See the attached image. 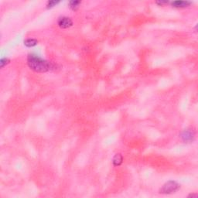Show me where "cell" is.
I'll return each instance as SVG.
<instances>
[{
  "instance_id": "6da1fadb",
  "label": "cell",
  "mask_w": 198,
  "mask_h": 198,
  "mask_svg": "<svg viewBox=\"0 0 198 198\" xmlns=\"http://www.w3.org/2000/svg\"><path fill=\"white\" fill-rule=\"evenodd\" d=\"M27 64L31 70L38 73L47 72L54 68L50 62L36 54H29L27 57Z\"/></svg>"
},
{
  "instance_id": "7a4b0ae2",
  "label": "cell",
  "mask_w": 198,
  "mask_h": 198,
  "mask_svg": "<svg viewBox=\"0 0 198 198\" xmlns=\"http://www.w3.org/2000/svg\"><path fill=\"white\" fill-rule=\"evenodd\" d=\"M180 185L177 182L173 181V180H169L162 186L160 192L163 194H171L177 191L178 190L180 189Z\"/></svg>"
},
{
  "instance_id": "3957f363",
  "label": "cell",
  "mask_w": 198,
  "mask_h": 198,
  "mask_svg": "<svg viewBox=\"0 0 198 198\" xmlns=\"http://www.w3.org/2000/svg\"><path fill=\"white\" fill-rule=\"evenodd\" d=\"M57 24L61 29H68L69 27L72 26L73 21L71 19L68 17V16H62V17H60L58 19Z\"/></svg>"
},
{
  "instance_id": "277c9868",
  "label": "cell",
  "mask_w": 198,
  "mask_h": 198,
  "mask_svg": "<svg viewBox=\"0 0 198 198\" xmlns=\"http://www.w3.org/2000/svg\"><path fill=\"white\" fill-rule=\"evenodd\" d=\"M195 133L191 129H185L181 133V138L183 142H191L194 141Z\"/></svg>"
},
{
  "instance_id": "5b68a950",
  "label": "cell",
  "mask_w": 198,
  "mask_h": 198,
  "mask_svg": "<svg viewBox=\"0 0 198 198\" xmlns=\"http://www.w3.org/2000/svg\"><path fill=\"white\" fill-rule=\"evenodd\" d=\"M191 4V2L189 1H173L171 2L172 6L174 8H185L189 6Z\"/></svg>"
},
{
  "instance_id": "8992f818",
  "label": "cell",
  "mask_w": 198,
  "mask_h": 198,
  "mask_svg": "<svg viewBox=\"0 0 198 198\" xmlns=\"http://www.w3.org/2000/svg\"><path fill=\"white\" fill-rule=\"evenodd\" d=\"M123 162V156L120 153H118L114 156L112 160V163L115 167H119Z\"/></svg>"
},
{
  "instance_id": "52a82bcc",
  "label": "cell",
  "mask_w": 198,
  "mask_h": 198,
  "mask_svg": "<svg viewBox=\"0 0 198 198\" xmlns=\"http://www.w3.org/2000/svg\"><path fill=\"white\" fill-rule=\"evenodd\" d=\"M38 40L33 38H28L24 40V45L27 47H33L37 45Z\"/></svg>"
},
{
  "instance_id": "ba28073f",
  "label": "cell",
  "mask_w": 198,
  "mask_h": 198,
  "mask_svg": "<svg viewBox=\"0 0 198 198\" xmlns=\"http://www.w3.org/2000/svg\"><path fill=\"white\" fill-rule=\"evenodd\" d=\"M81 1H76V0H73V1H70L69 2V7L70 9H71L72 10L75 11L77 9L79 8V6L81 5Z\"/></svg>"
},
{
  "instance_id": "9c48e42d",
  "label": "cell",
  "mask_w": 198,
  "mask_h": 198,
  "mask_svg": "<svg viewBox=\"0 0 198 198\" xmlns=\"http://www.w3.org/2000/svg\"><path fill=\"white\" fill-rule=\"evenodd\" d=\"M60 1H55V0H51V1H48L47 3V9H51L54 7L56 4H58Z\"/></svg>"
},
{
  "instance_id": "30bf717a",
  "label": "cell",
  "mask_w": 198,
  "mask_h": 198,
  "mask_svg": "<svg viewBox=\"0 0 198 198\" xmlns=\"http://www.w3.org/2000/svg\"><path fill=\"white\" fill-rule=\"evenodd\" d=\"M10 62V61H9V59L8 58H2L1 59V61H0V64H1V68H3L6 65H7L8 63Z\"/></svg>"
},
{
  "instance_id": "8fae6325",
  "label": "cell",
  "mask_w": 198,
  "mask_h": 198,
  "mask_svg": "<svg viewBox=\"0 0 198 198\" xmlns=\"http://www.w3.org/2000/svg\"><path fill=\"white\" fill-rule=\"evenodd\" d=\"M169 2L168 1H160V2H156V4L160 5V6H163L165 4H168Z\"/></svg>"
},
{
  "instance_id": "7c38bea8",
  "label": "cell",
  "mask_w": 198,
  "mask_h": 198,
  "mask_svg": "<svg viewBox=\"0 0 198 198\" xmlns=\"http://www.w3.org/2000/svg\"><path fill=\"white\" fill-rule=\"evenodd\" d=\"M188 197H195V198H197V194H190V195Z\"/></svg>"
}]
</instances>
